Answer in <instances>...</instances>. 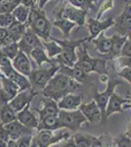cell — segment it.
I'll return each mask as SVG.
<instances>
[{
  "mask_svg": "<svg viewBox=\"0 0 131 147\" xmlns=\"http://www.w3.org/2000/svg\"><path fill=\"white\" fill-rule=\"evenodd\" d=\"M80 87L81 84L71 80L65 74L58 72L49 80L41 93L43 97L51 98L56 102H59L65 95L77 92Z\"/></svg>",
  "mask_w": 131,
  "mask_h": 147,
  "instance_id": "6da1fadb",
  "label": "cell"
},
{
  "mask_svg": "<svg viewBox=\"0 0 131 147\" xmlns=\"http://www.w3.org/2000/svg\"><path fill=\"white\" fill-rule=\"evenodd\" d=\"M27 27L32 30L42 41H50L52 38V23L46 16L44 9L38 7L30 8Z\"/></svg>",
  "mask_w": 131,
  "mask_h": 147,
  "instance_id": "7a4b0ae2",
  "label": "cell"
},
{
  "mask_svg": "<svg viewBox=\"0 0 131 147\" xmlns=\"http://www.w3.org/2000/svg\"><path fill=\"white\" fill-rule=\"evenodd\" d=\"M52 39L55 40L57 43L62 47V53L59 54L54 60L59 65L67 66V67H73L77 61V49L85 42H89L88 37L80 39H58L52 36Z\"/></svg>",
  "mask_w": 131,
  "mask_h": 147,
  "instance_id": "3957f363",
  "label": "cell"
},
{
  "mask_svg": "<svg viewBox=\"0 0 131 147\" xmlns=\"http://www.w3.org/2000/svg\"><path fill=\"white\" fill-rule=\"evenodd\" d=\"M77 61L75 65L78 68H80L85 74L90 73H96L98 75H103V74L108 73L107 69V62L104 58H94L89 55L87 51V47L82 44L77 49Z\"/></svg>",
  "mask_w": 131,
  "mask_h": 147,
  "instance_id": "277c9868",
  "label": "cell"
},
{
  "mask_svg": "<svg viewBox=\"0 0 131 147\" xmlns=\"http://www.w3.org/2000/svg\"><path fill=\"white\" fill-rule=\"evenodd\" d=\"M53 14L56 20H69L77 25V28L83 27L86 24V18L88 11L77 8L71 4L60 3V5H56L53 10Z\"/></svg>",
  "mask_w": 131,
  "mask_h": 147,
  "instance_id": "5b68a950",
  "label": "cell"
},
{
  "mask_svg": "<svg viewBox=\"0 0 131 147\" xmlns=\"http://www.w3.org/2000/svg\"><path fill=\"white\" fill-rule=\"evenodd\" d=\"M59 70H60V65L58 63H56L51 67L38 68L34 69V70L32 69L30 77H28L30 82L32 84V88L37 92L42 91L49 82V80L59 72Z\"/></svg>",
  "mask_w": 131,
  "mask_h": 147,
  "instance_id": "8992f818",
  "label": "cell"
},
{
  "mask_svg": "<svg viewBox=\"0 0 131 147\" xmlns=\"http://www.w3.org/2000/svg\"><path fill=\"white\" fill-rule=\"evenodd\" d=\"M122 80L120 79H110V80L107 84L106 89L103 92H99L98 90H95L94 94H93V100L96 102V104L98 105V107L101 111L102 114V124L106 125L108 121L106 120V109L108 106V103L110 101L112 94L115 92V88L118 85L122 84Z\"/></svg>",
  "mask_w": 131,
  "mask_h": 147,
  "instance_id": "52a82bcc",
  "label": "cell"
},
{
  "mask_svg": "<svg viewBox=\"0 0 131 147\" xmlns=\"http://www.w3.org/2000/svg\"><path fill=\"white\" fill-rule=\"evenodd\" d=\"M59 118L64 129H69L71 132H77L82 127L83 124H87V120L84 115L80 112V110L75 111H64L60 110Z\"/></svg>",
  "mask_w": 131,
  "mask_h": 147,
  "instance_id": "ba28073f",
  "label": "cell"
},
{
  "mask_svg": "<svg viewBox=\"0 0 131 147\" xmlns=\"http://www.w3.org/2000/svg\"><path fill=\"white\" fill-rule=\"evenodd\" d=\"M88 32H89V42H91L92 39L96 38L97 36L104 32L106 30L112 28L115 26V19L114 18H108L105 20H98L96 18H90L88 19L86 22Z\"/></svg>",
  "mask_w": 131,
  "mask_h": 147,
  "instance_id": "9c48e42d",
  "label": "cell"
},
{
  "mask_svg": "<svg viewBox=\"0 0 131 147\" xmlns=\"http://www.w3.org/2000/svg\"><path fill=\"white\" fill-rule=\"evenodd\" d=\"M115 28L116 34H118L122 36H127L131 32V5L128 3L125 4L124 8L120 15L115 19Z\"/></svg>",
  "mask_w": 131,
  "mask_h": 147,
  "instance_id": "30bf717a",
  "label": "cell"
},
{
  "mask_svg": "<svg viewBox=\"0 0 131 147\" xmlns=\"http://www.w3.org/2000/svg\"><path fill=\"white\" fill-rule=\"evenodd\" d=\"M131 108V100L127 97H122L118 95L116 92L112 94L110 101L106 109V120L108 121L109 117L115 113H122L126 109Z\"/></svg>",
  "mask_w": 131,
  "mask_h": 147,
  "instance_id": "8fae6325",
  "label": "cell"
},
{
  "mask_svg": "<svg viewBox=\"0 0 131 147\" xmlns=\"http://www.w3.org/2000/svg\"><path fill=\"white\" fill-rule=\"evenodd\" d=\"M18 43H19V47H20V50L25 52L28 56H30V52L33 49L43 47V41L28 28L27 32H26L25 35L21 38V40Z\"/></svg>",
  "mask_w": 131,
  "mask_h": 147,
  "instance_id": "7c38bea8",
  "label": "cell"
},
{
  "mask_svg": "<svg viewBox=\"0 0 131 147\" xmlns=\"http://www.w3.org/2000/svg\"><path fill=\"white\" fill-rule=\"evenodd\" d=\"M38 94V92L35 91L32 88H28L26 90L20 91L17 95L14 97V99L12 100L9 105L11 106L12 109L15 111L16 113L22 111L26 106H28V104L32 103L35 96Z\"/></svg>",
  "mask_w": 131,
  "mask_h": 147,
  "instance_id": "4fadbf2b",
  "label": "cell"
},
{
  "mask_svg": "<svg viewBox=\"0 0 131 147\" xmlns=\"http://www.w3.org/2000/svg\"><path fill=\"white\" fill-rule=\"evenodd\" d=\"M34 112L37 114L39 120H41L49 116H58L60 109L58 107V102L51 98L43 97L39 102L38 108L34 109Z\"/></svg>",
  "mask_w": 131,
  "mask_h": 147,
  "instance_id": "5bb4252c",
  "label": "cell"
},
{
  "mask_svg": "<svg viewBox=\"0 0 131 147\" xmlns=\"http://www.w3.org/2000/svg\"><path fill=\"white\" fill-rule=\"evenodd\" d=\"M79 110L84 117L86 118L87 122L89 124L97 125L102 122V114L101 111L94 100L90 101L89 103L82 104L79 107Z\"/></svg>",
  "mask_w": 131,
  "mask_h": 147,
  "instance_id": "9a60e30c",
  "label": "cell"
},
{
  "mask_svg": "<svg viewBox=\"0 0 131 147\" xmlns=\"http://www.w3.org/2000/svg\"><path fill=\"white\" fill-rule=\"evenodd\" d=\"M17 120L25 127L32 129H36L39 125V118L30 109V104L26 106L22 111L17 113Z\"/></svg>",
  "mask_w": 131,
  "mask_h": 147,
  "instance_id": "2e32d148",
  "label": "cell"
},
{
  "mask_svg": "<svg viewBox=\"0 0 131 147\" xmlns=\"http://www.w3.org/2000/svg\"><path fill=\"white\" fill-rule=\"evenodd\" d=\"M83 95L80 93H69L58 102V107L64 111L78 110L82 105Z\"/></svg>",
  "mask_w": 131,
  "mask_h": 147,
  "instance_id": "e0dca14e",
  "label": "cell"
},
{
  "mask_svg": "<svg viewBox=\"0 0 131 147\" xmlns=\"http://www.w3.org/2000/svg\"><path fill=\"white\" fill-rule=\"evenodd\" d=\"M4 127L8 131L10 140L13 141L18 140L20 137L24 136H32V129L25 127L18 120L9 123L7 125H4Z\"/></svg>",
  "mask_w": 131,
  "mask_h": 147,
  "instance_id": "ac0fdd59",
  "label": "cell"
},
{
  "mask_svg": "<svg viewBox=\"0 0 131 147\" xmlns=\"http://www.w3.org/2000/svg\"><path fill=\"white\" fill-rule=\"evenodd\" d=\"M91 42L95 45L96 50L98 51V53L101 55L102 58L105 59L112 51L113 44H114V37L113 35L107 37L105 35V32H104L102 34H100L96 38L92 39Z\"/></svg>",
  "mask_w": 131,
  "mask_h": 147,
  "instance_id": "d6986e66",
  "label": "cell"
},
{
  "mask_svg": "<svg viewBox=\"0 0 131 147\" xmlns=\"http://www.w3.org/2000/svg\"><path fill=\"white\" fill-rule=\"evenodd\" d=\"M12 65H13L15 70H17L19 73H21L27 78L30 77V73L32 71V63H30L28 56L25 52L21 50L18 53V55L12 60Z\"/></svg>",
  "mask_w": 131,
  "mask_h": 147,
  "instance_id": "ffe728a7",
  "label": "cell"
},
{
  "mask_svg": "<svg viewBox=\"0 0 131 147\" xmlns=\"http://www.w3.org/2000/svg\"><path fill=\"white\" fill-rule=\"evenodd\" d=\"M30 58H32L33 60L35 61V63L38 66V68H44V65H48L49 67H51V66H54L55 64L57 63L54 59L49 58L44 46L33 49V50L30 52Z\"/></svg>",
  "mask_w": 131,
  "mask_h": 147,
  "instance_id": "44dd1931",
  "label": "cell"
},
{
  "mask_svg": "<svg viewBox=\"0 0 131 147\" xmlns=\"http://www.w3.org/2000/svg\"><path fill=\"white\" fill-rule=\"evenodd\" d=\"M59 72L69 76L71 80L78 82L79 84H83L86 82V79H87V74H85L81 69L78 68L77 65H75L73 67H67V66L60 65V70H59Z\"/></svg>",
  "mask_w": 131,
  "mask_h": 147,
  "instance_id": "7402d4cb",
  "label": "cell"
},
{
  "mask_svg": "<svg viewBox=\"0 0 131 147\" xmlns=\"http://www.w3.org/2000/svg\"><path fill=\"white\" fill-rule=\"evenodd\" d=\"M64 129L62 123L60 121L59 116H49V117H45L43 119L39 120V125L38 127L36 129L37 131L39 130H58Z\"/></svg>",
  "mask_w": 131,
  "mask_h": 147,
  "instance_id": "603a6c76",
  "label": "cell"
},
{
  "mask_svg": "<svg viewBox=\"0 0 131 147\" xmlns=\"http://www.w3.org/2000/svg\"><path fill=\"white\" fill-rule=\"evenodd\" d=\"M114 37V44L113 48H112L111 53L105 58V60H115V59L120 57L121 50H122V47L124 45V43L127 40V36H122V35L115 34L113 35Z\"/></svg>",
  "mask_w": 131,
  "mask_h": 147,
  "instance_id": "cb8c5ba5",
  "label": "cell"
},
{
  "mask_svg": "<svg viewBox=\"0 0 131 147\" xmlns=\"http://www.w3.org/2000/svg\"><path fill=\"white\" fill-rule=\"evenodd\" d=\"M7 30H8V34L12 36L14 41L19 42L21 40V38L25 35L26 32H27V30H28V27L26 24L20 23L15 20Z\"/></svg>",
  "mask_w": 131,
  "mask_h": 147,
  "instance_id": "d4e9b609",
  "label": "cell"
},
{
  "mask_svg": "<svg viewBox=\"0 0 131 147\" xmlns=\"http://www.w3.org/2000/svg\"><path fill=\"white\" fill-rule=\"evenodd\" d=\"M0 82H1V88L6 92L7 95L10 97L11 101L13 100L14 97L21 91L20 87H19L15 82H12L11 80H9L8 78L4 77L3 75L0 76Z\"/></svg>",
  "mask_w": 131,
  "mask_h": 147,
  "instance_id": "484cf974",
  "label": "cell"
},
{
  "mask_svg": "<svg viewBox=\"0 0 131 147\" xmlns=\"http://www.w3.org/2000/svg\"><path fill=\"white\" fill-rule=\"evenodd\" d=\"M52 25L54 27L58 28L59 30L62 32L64 36V39H70L71 32L75 27H77V25L73 22H71L69 20H55Z\"/></svg>",
  "mask_w": 131,
  "mask_h": 147,
  "instance_id": "4316f807",
  "label": "cell"
},
{
  "mask_svg": "<svg viewBox=\"0 0 131 147\" xmlns=\"http://www.w3.org/2000/svg\"><path fill=\"white\" fill-rule=\"evenodd\" d=\"M17 120V113L12 109L9 104H5L0 107V124L7 125Z\"/></svg>",
  "mask_w": 131,
  "mask_h": 147,
  "instance_id": "83f0119b",
  "label": "cell"
},
{
  "mask_svg": "<svg viewBox=\"0 0 131 147\" xmlns=\"http://www.w3.org/2000/svg\"><path fill=\"white\" fill-rule=\"evenodd\" d=\"M53 130H39L37 132V134L35 136H33L35 138L37 143L39 144L40 147H51L53 145Z\"/></svg>",
  "mask_w": 131,
  "mask_h": 147,
  "instance_id": "f1b7e54d",
  "label": "cell"
},
{
  "mask_svg": "<svg viewBox=\"0 0 131 147\" xmlns=\"http://www.w3.org/2000/svg\"><path fill=\"white\" fill-rule=\"evenodd\" d=\"M30 8L24 4H20L14 9V11L12 12L14 16V19L16 21L23 24H26L27 25L28 20V16H30Z\"/></svg>",
  "mask_w": 131,
  "mask_h": 147,
  "instance_id": "f546056e",
  "label": "cell"
},
{
  "mask_svg": "<svg viewBox=\"0 0 131 147\" xmlns=\"http://www.w3.org/2000/svg\"><path fill=\"white\" fill-rule=\"evenodd\" d=\"M73 136L77 147H91L93 141H94L95 137H96L94 136H91V134H80L78 131L75 132Z\"/></svg>",
  "mask_w": 131,
  "mask_h": 147,
  "instance_id": "4dcf8cb0",
  "label": "cell"
},
{
  "mask_svg": "<svg viewBox=\"0 0 131 147\" xmlns=\"http://www.w3.org/2000/svg\"><path fill=\"white\" fill-rule=\"evenodd\" d=\"M43 46L50 59L56 58L59 54L62 53V47L52 38L50 41H43Z\"/></svg>",
  "mask_w": 131,
  "mask_h": 147,
  "instance_id": "1f68e13d",
  "label": "cell"
},
{
  "mask_svg": "<svg viewBox=\"0 0 131 147\" xmlns=\"http://www.w3.org/2000/svg\"><path fill=\"white\" fill-rule=\"evenodd\" d=\"M69 3L77 8L82 9V10H91L94 9L98 0H66Z\"/></svg>",
  "mask_w": 131,
  "mask_h": 147,
  "instance_id": "d6a6232c",
  "label": "cell"
},
{
  "mask_svg": "<svg viewBox=\"0 0 131 147\" xmlns=\"http://www.w3.org/2000/svg\"><path fill=\"white\" fill-rule=\"evenodd\" d=\"M1 49H2V51H3V53L5 54L11 61L13 60V59L18 55L19 52H20V47H19L18 42H12L10 44L2 46Z\"/></svg>",
  "mask_w": 131,
  "mask_h": 147,
  "instance_id": "836d02e7",
  "label": "cell"
},
{
  "mask_svg": "<svg viewBox=\"0 0 131 147\" xmlns=\"http://www.w3.org/2000/svg\"><path fill=\"white\" fill-rule=\"evenodd\" d=\"M115 143L118 147H131V138H129L125 134H120L114 138Z\"/></svg>",
  "mask_w": 131,
  "mask_h": 147,
  "instance_id": "e575fe53",
  "label": "cell"
},
{
  "mask_svg": "<svg viewBox=\"0 0 131 147\" xmlns=\"http://www.w3.org/2000/svg\"><path fill=\"white\" fill-rule=\"evenodd\" d=\"M113 8H114V0H104L99 7V10L97 12L96 19L100 20L105 12L111 10V9H113Z\"/></svg>",
  "mask_w": 131,
  "mask_h": 147,
  "instance_id": "d590c367",
  "label": "cell"
},
{
  "mask_svg": "<svg viewBox=\"0 0 131 147\" xmlns=\"http://www.w3.org/2000/svg\"><path fill=\"white\" fill-rule=\"evenodd\" d=\"M15 21L14 16L12 13L0 14V27L8 28L12 25V23Z\"/></svg>",
  "mask_w": 131,
  "mask_h": 147,
  "instance_id": "8d00e7d4",
  "label": "cell"
},
{
  "mask_svg": "<svg viewBox=\"0 0 131 147\" xmlns=\"http://www.w3.org/2000/svg\"><path fill=\"white\" fill-rule=\"evenodd\" d=\"M33 136H24L18 139V140L14 141L15 147H30Z\"/></svg>",
  "mask_w": 131,
  "mask_h": 147,
  "instance_id": "74e56055",
  "label": "cell"
},
{
  "mask_svg": "<svg viewBox=\"0 0 131 147\" xmlns=\"http://www.w3.org/2000/svg\"><path fill=\"white\" fill-rule=\"evenodd\" d=\"M115 64L118 68H124V67H131V55L127 57H118L115 59Z\"/></svg>",
  "mask_w": 131,
  "mask_h": 147,
  "instance_id": "f35d334b",
  "label": "cell"
},
{
  "mask_svg": "<svg viewBox=\"0 0 131 147\" xmlns=\"http://www.w3.org/2000/svg\"><path fill=\"white\" fill-rule=\"evenodd\" d=\"M118 76L121 79L125 80L128 84H131V67H124V68H121L120 71H118Z\"/></svg>",
  "mask_w": 131,
  "mask_h": 147,
  "instance_id": "ab89813d",
  "label": "cell"
},
{
  "mask_svg": "<svg viewBox=\"0 0 131 147\" xmlns=\"http://www.w3.org/2000/svg\"><path fill=\"white\" fill-rule=\"evenodd\" d=\"M102 137V141H103V147H118L116 144L115 143L113 137H111L109 134H104L101 136Z\"/></svg>",
  "mask_w": 131,
  "mask_h": 147,
  "instance_id": "60d3db41",
  "label": "cell"
},
{
  "mask_svg": "<svg viewBox=\"0 0 131 147\" xmlns=\"http://www.w3.org/2000/svg\"><path fill=\"white\" fill-rule=\"evenodd\" d=\"M131 55V43L128 41V39L126 40V42L124 43V45L122 47V50H121L120 56L122 57H127Z\"/></svg>",
  "mask_w": 131,
  "mask_h": 147,
  "instance_id": "b9f144b4",
  "label": "cell"
},
{
  "mask_svg": "<svg viewBox=\"0 0 131 147\" xmlns=\"http://www.w3.org/2000/svg\"><path fill=\"white\" fill-rule=\"evenodd\" d=\"M0 140H3V141H6V142L10 141L8 131L5 129L4 125H2V124H0Z\"/></svg>",
  "mask_w": 131,
  "mask_h": 147,
  "instance_id": "7bdbcfd3",
  "label": "cell"
},
{
  "mask_svg": "<svg viewBox=\"0 0 131 147\" xmlns=\"http://www.w3.org/2000/svg\"><path fill=\"white\" fill-rule=\"evenodd\" d=\"M7 35H8V30L5 28L0 27V47L4 45V42H5Z\"/></svg>",
  "mask_w": 131,
  "mask_h": 147,
  "instance_id": "ee69618b",
  "label": "cell"
},
{
  "mask_svg": "<svg viewBox=\"0 0 131 147\" xmlns=\"http://www.w3.org/2000/svg\"><path fill=\"white\" fill-rule=\"evenodd\" d=\"M60 147H77V145L75 143V139H73V136H71L69 139L63 141V143H62V145Z\"/></svg>",
  "mask_w": 131,
  "mask_h": 147,
  "instance_id": "f6af8a7d",
  "label": "cell"
},
{
  "mask_svg": "<svg viewBox=\"0 0 131 147\" xmlns=\"http://www.w3.org/2000/svg\"><path fill=\"white\" fill-rule=\"evenodd\" d=\"M91 147H103V141H102V137L100 136H96L92 143Z\"/></svg>",
  "mask_w": 131,
  "mask_h": 147,
  "instance_id": "bcb514c9",
  "label": "cell"
},
{
  "mask_svg": "<svg viewBox=\"0 0 131 147\" xmlns=\"http://www.w3.org/2000/svg\"><path fill=\"white\" fill-rule=\"evenodd\" d=\"M99 79H100V82H101L102 84H108V82L110 80L109 75H107V74H103V75H100Z\"/></svg>",
  "mask_w": 131,
  "mask_h": 147,
  "instance_id": "7dc6e473",
  "label": "cell"
},
{
  "mask_svg": "<svg viewBox=\"0 0 131 147\" xmlns=\"http://www.w3.org/2000/svg\"><path fill=\"white\" fill-rule=\"evenodd\" d=\"M50 0H38V8L39 9H44V6L46 5Z\"/></svg>",
  "mask_w": 131,
  "mask_h": 147,
  "instance_id": "c3c4849f",
  "label": "cell"
},
{
  "mask_svg": "<svg viewBox=\"0 0 131 147\" xmlns=\"http://www.w3.org/2000/svg\"><path fill=\"white\" fill-rule=\"evenodd\" d=\"M124 134H125L128 137H129V138H131V121H130L129 125H128L127 129H126V131L124 132Z\"/></svg>",
  "mask_w": 131,
  "mask_h": 147,
  "instance_id": "681fc988",
  "label": "cell"
},
{
  "mask_svg": "<svg viewBox=\"0 0 131 147\" xmlns=\"http://www.w3.org/2000/svg\"><path fill=\"white\" fill-rule=\"evenodd\" d=\"M30 147H40V146H39V144L37 143L36 140H35L34 137L32 138V144H30Z\"/></svg>",
  "mask_w": 131,
  "mask_h": 147,
  "instance_id": "f907efd6",
  "label": "cell"
},
{
  "mask_svg": "<svg viewBox=\"0 0 131 147\" xmlns=\"http://www.w3.org/2000/svg\"><path fill=\"white\" fill-rule=\"evenodd\" d=\"M7 146H8V142L0 140V147H7Z\"/></svg>",
  "mask_w": 131,
  "mask_h": 147,
  "instance_id": "816d5d0a",
  "label": "cell"
},
{
  "mask_svg": "<svg viewBox=\"0 0 131 147\" xmlns=\"http://www.w3.org/2000/svg\"><path fill=\"white\" fill-rule=\"evenodd\" d=\"M127 39H128V41H129L130 43H131V32H130V34H128V35H127Z\"/></svg>",
  "mask_w": 131,
  "mask_h": 147,
  "instance_id": "f5cc1de1",
  "label": "cell"
},
{
  "mask_svg": "<svg viewBox=\"0 0 131 147\" xmlns=\"http://www.w3.org/2000/svg\"><path fill=\"white\" fill-rule=\"evenodd\" d=\"M127 98H129L130 100H131V91H128V93H127Z\"/></svg>",
  "mask_w": 131,
  "mask_h": 147,
  "instance_id": "db71d44e",
  "label": "cell"
},
{
  "mask_svg": "<svg viewBox=\"0 0 131 147\" xmlns=\"http://www.w3.org/2000/svg\"><path fill=\"white\" fill-rule=\"evenodd\" d=\"M126 3H128V4H130V5H131V0H127V1H126Z\"/></svg>",
  "mask_w": 131,
  "mask_h": 147,
  "instance_id": "11a10c76",
  "label": "cell"
},
{
  "mask_svg": "<svg viewBox=\"0 0 131 147\" xmlns=\"http://www.w3.org/2000/svg\"><path fill=\"white\" fill-rule=\"evenodd\" d=\"M34 1H35V2H36V3H37V4H38V0H34Z\"/></svg>",
  "mask_w": 131,
  "mask_h": 147,
  "instance_id": "9f6ffc18",
  "label": "cell"
},
{
  "mask_svg": "<svg viewBox=\"0 0 131 147\" xmlns=\"http://www.w3.org/2000/svg\"><path fill=\"white\" fill-rule=\"evenodd\" d=\"M0 76H1V75H0ZM0 87H1V82H0Z\"/></svg>",
  "mask_w": 131,
  "mask_h": 147,
  "instance_id": "6f0895ef",
  "label": "cell"
},
{
  "mask_svg": "<svg viewBox=\"0 0 131 147\" xmlns=\"http://www.w3.org/2000/svg\"><path fill=\"white\" fill-rule=\"evenodd\" d=\"M0 75H1V73H0Z\"/></svg>",
  "mask_w": 131,
  "mask_h": 147,
  "instance_id": "680465c9",
  "label": "cell"
},
{
  "mask_svg": "<svg viewBox=\"0 0 131 147\" xmlns=\"http://www.w3.org/2000/svg\"><path fill=\"white\" fill-rule=\"evenodd\" d=\"M0 107H1V105H0Z\"/></svg>",
  "mask_w": 131,
  "mask_h": 147,
  "instance_id": "91938a15",
  "label": "cell"
}]
</instances>
